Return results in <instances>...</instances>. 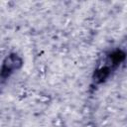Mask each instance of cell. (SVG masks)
Returning a JSON list of instances; mask_svg holds the SVG:
<instances>
[{"mask_svg":"<svg viewBox=\"0 0 127 127\" xmlns=\"http://www.w3.org/2000/svg\"><path fill=\"white\" fill-rule=\"evenodd\" d=\"M17 63H21V62H18V58L15 57V56H9L7 57V59L5 60L4 64H3V66H2V77L5 75V73L7 72L8 75L9 73H11L14 69L17 68Z\"/></svg>","mask_w":127,"mask_h":127,"instance_id":"1","label":"cell"}]
</instances>
